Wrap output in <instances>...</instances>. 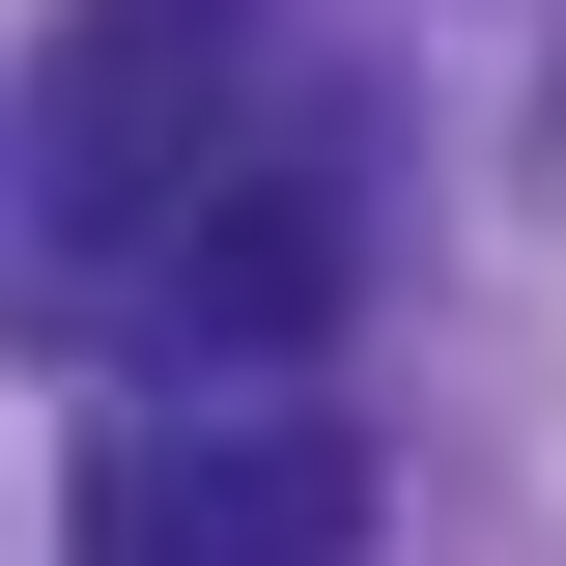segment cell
Instances as JSON below:
<instances>
[{
  "instance_id": "6da1fadb",
  "label": "cell",
  "mask_w": 566,
  "mask_h": 566,
  "mask_svg": "<svg viewBox=\"0 0 566 566\" xmlns=\"http://www.w3.org/2000/svg\"><path fill=\"white\" fill-rule=\"evenodd\" d=\"M340 312V142L283 85V0H57L0 57V340H312Z\"/></svg>"
},
{
  "instance_id": "7a4b0ae2",
  "label": "cell",
  "mask_w": 566,
  "mask_h": 566,
  "mask_svg": "<svg viewBox=\"0 0 566 566\" xmlns=\"http://www.w3.org/2000/svg\"><path fill=\"white\" fill-rule=\"evenodd\" d=\"M57 566H368V424L340 397H142L85 453Z\"/></svg>"
}]
</instances>
